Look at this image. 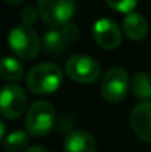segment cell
<instances>
[{
    "label": "cell",
    "instance_id": "cell-15",
    "mask_svg": "<svg viewBox=\"0 0 151 152\" xmlns=\"http://www.w3.org/2000/svg\"><path fill=\"white\" fill-rule=\"evenodd\" d=\"M28 146V133L15 130L3 139V149L6 152H22Z\"/></svg>",
    "mask_w": 151,
    "mask_h": 152
},
{
    "label": "cell",
    "instance_id": "cell-16",
    "mask_svg": "<svg viewBox=\"0 0 151 152\" xmlns=\"http://www.w3.org/2000/svg\"><path fill=\"white\" fill-rule=\"evenodd\" d=\"M107 6L119 13H130L138 4V0H105Z\"/></svg>",
    "mask_w": 151,
    "mask_h": 152
},
{
    "label": "cell",
    "instance_id": "cell-6",
    "mask_svg": "<svg viewBox=\"0 0 151 152\" xmlns=\"http://www.w3.org/2000/svg\"><path fill=\"white\" fill-rule=\"evenodd\" d=\"M74 0H37V10L50 27H62L74 15Z\"/></svg>",
    "mask_w": 151,
    "mask_h": 152
},
{
    "label": "cell",
    "instance_id": "cell-20",
    "mask_svg": "<svg viewBox=\"0 0 151 152\" xmlns=\"http://www.w3.org/2000/svg\"><path fill=\"white\" fill-rule=\"evenodd\" d=\"M7 4H10V6H18V4H21L24 0H4Z\"/></svg>",
    "mask_w": 151,
    "mask_h": 152
},
{
    "label": "cell",
    "instance_id": "cell-1",
    "mask_svg": "<svg viewBox=\"0 0 151 152\" xmlns=\"http://www.w3.org/2000/svg\"><path fill=\"white\" fill-rule=\"evenodd\" d=\"M27 87L36 95H49L62 84V71L53 62L34 65L27 74Z\"/></svg>",
    "mask_w": 151,
    "mask_h": 152
},
{
    "label": "cell",
    "instance_id": "cell-8",
    "mask_svg": "<svg viewBox=\"0 0 151 152\" xmlns=\"http://www.w3.org/2000/svg\"><path fill=\"white\" fill-rule=\"evenodd\" d=\"M94 39L102 49L114 50L122 43V31L113 19L99 18L94 24Z\"/></svg>",
    "mask_w": 151,
    "mask_h": 152
},
{
    "label": "cell",
    "instance_id": "cell-13",
    "mask_svg": "<svg viewBox=\"0 0 151 152\" xmlns=\"http://www.w3.org/2000/svg\"><path fill=\"white\" fill-rule=\"evenodd\" d=\"M42 45H43V49L46 50V53H49V55H61V53L65 52L68 42L65 40V37L62 36L61 31L50 30L48 33H45Z\"/></svg>",
    "mask_w": 151,
    "mask_h": 152
},
{
    "label": "cell",
    "instance_id": "cell-18",
    "mask_svg": "<svg viewBox=\"0 0 151 152\" xmlns=\"http://www.w3.org/2000/svg\"><path fill=\"white\" fill-rule=\"evenodd\" d=\"M37 13H39V10H36V9L31 7V6L24 7V9L21 10V15H19L21 22H22L24 25H30V27H31V25L36 22V19H37Z\"/></svg>",
    "mask_w": 151,
    "mask_h": 152
},
{
    "label": "cell",
    "instance_id": "cell-7",
    "mask_svg": "<svg viewBox=\"0 0 151 152\" xmlns=\"http://www.w3.org/2000/svg\"><path fill=\"white\" fill-rule=\"evenodd\" d=\"M27 109V96L18 84H6L0 95V114L3 118L16 120Z\"/></svg>",
    "mask_w": 151,
    "mask_h": 152
},
{
    "label": "cell",
    "instance_id": "cell-9",
    "mask_svg": "<svg viewBox=\"0 0 151 152\" xmlns=\"http://www.w3.org/2000/svg\"><path fill=\"white\" fill-rule=\"evenodd\" d=\"M133 133L144 142L151 143V99L138 103L129 117Z\"/></svg>",
    "mask_w": 151,
    "mask_h": 152
},
{
    "label": "cell",
    "instance_id": "cell-11",
    "mask_svg": "<svg viewBox=\"0 0 151 152\" xmlns=\"http://www.w3.org/2000/svg\"><path fill=\"white\" fill-rule=\"evenodd\" d=\"M96 143L92 134L83 130L71 132L65 142H64V152H95Z\"/></svg>",
    "mask_w": 151,
    "mask_h": 152
},
{
    "label": "cell",
    "instance_id": "cell-19",
    "mask_svg": "<svg viewBox=\"0 0 151 152\" xmlns=\"http://www.w3.org/2000/svg\"><path fill=\"white\" fill-rule=\"evenodd\" d=\"M25 152H50V151L46 149V148H43V146H31V148H28Z\"/></svg>",
    "mask_w": 151,
    "mask_h": 152
},
{
    "label": "cell",
    "instance_id": "cell-4",
    "mask_svg": "<svg viewBox=\"0 0 151 152\" xmlns=\"http://www.w3.org/2000/svg\"><path fill=\"white\" fill-rule=\"evenodd\" d=\"M65 74L79 84H91L99 78L101 65L91 56L73 55L65 62Z\"/></svg>",
    "mask_w": 151,
    "mask_h": 152
},
{
    "label": "cell",
    "instance_id": "cell-17",
    "mask_svg": "<svg viewBox=\"0 0 151 152\" xmlns=\"http://www.w3.org/2000/svg\"><path fill=\"white\" fill-rule=\"evenodd\" d=\"M59 31L62 33V36L65 37V40H67L68 43H74V42L79 40L80 31H79L77 25L73 24V22H67V24H64V25L61 27Z\"/></svg>",
    "mask_w": 151,
    "mask_h": 152
},
{
    "label": "cell",
    "instance_id": "cell-3",
    "mask_svg": "<svg viewBox=\"0 0 151 152\" xmlns=\"http://www.w3.org/2000/svg\"><path fill=\"white\" fill-rule=\"evenodd\" d=\"M55 124V109L48 101L34 102L25 114V130L28 134L43 137Z\"/></svg>",
    "mask_w": 151,
    "mask_h": 152
},
{
    "label": "cell",
    "instance_id": "cell-14",
    "mask_svg": "<svg viewBox=\"0 0 151 152\" xmlns=\"http://www.w3.org/2000/svg\"><path fill=\"white\" fill-rule=\"evenodd\" d=\"M0 74L7 81H19L24 77V66L18 59L4 56L0 64Z\"/></svg>",
    "mask_w": 151,
    "mask_h": 152
},
{
    "label": "cell",
    "instance_id": "cell-10",
    "mask_svg": "<svg viewBox=\"0 0 151 152\" xmlns=\"http://www.w3.org/2000/svg\"><path fill=\"white\" fill-rule=\"evenodd\" d=\"M123 33L127 39L133 42H139L145 39L148 33V22L141 13L130 12L123 19Z\"/></svg>",
    "mask_w": 151,
    "mask_h": 152
},
{
    "label": "cell",
    "instance_id": "cell-2",
    "mask_svg": "<svg viewBox=\"0 0 151 152\" xmlns=\"http://www.w3.org/2000/svg\"><path fill=\"white\" fill-rule=\"evenodd\" d=\"M7 45H9L12 53L22 61L34 59L39 55L40 46H42L36 30L33 27L24 25V24H19L9 31Z\"/></svg>",
    "mask_w": 151,
    "mask_h": 152
},
{
    "label": "cell",
    "instance_id": "cell-12",
    "mask_svg": "<svg viewBox=\"0 0 151 152\" xmlns=\"http://www.w3.org/2000/svg\"><path fill=\"white\" fill-rule=\"evenodd\" d=\"M130 90L133 96L139 101H150L151 99V75L148 72H136L130 81Z\"/></svg>",
    "mask_w": 151,
    "mask_h": 152
},
{
    "label": "cell",
    "instance_id": "cell-5",
    "mask_svg": "<svg viewBox=\"0 0 151 152\" xmlns=\"http://www.w3.org/2000/svg\"><path fill=\"white\" fill-rule=\"evenodd\" d=\"M129 87H130L129 74L126 72L124 68L120 66L110 68L101 80V95L110 103H117L123 101V98L129 92Z\"/></svg>",
    "mask_w": 151,
    "mask_h": 152
}]
</instances>
